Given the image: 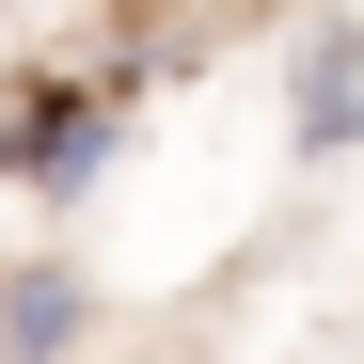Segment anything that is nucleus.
Returning a JSON list of instances; mask_svg holds the SVG:
<instances>
[{
    "label": "nucleus",
    "mask_w": 364,
    "mask_h": 364,
    "mask_svg": "<svg viewBox=\"0 0 364 364\" xmlns=\"http://www.w3.org/2000/svg\"><path fill=\"white\" fill-rule=\"evenodd\" d=\"M111 159H127V95H111L95 64H64V80H0V191L80 206Z\"/></svg>",
    "instance_id": "obj_1"
},
{
    "label": "nucleus",
    "mask_w": 364,
    "mask_h": 364,
    "mask_svg": "<svg viewBox=\"0 0 364 364\" xmlns=\"http://www.w3.org/2000/svg\"><path fill=\"white\" fill-rule=\"evenodd\" d=\"M95 348V269L80 254H16L0 269V364H80Z\"/></svg>",
    "instance_id": "obj_2"
},
{
    "label": "nucleus",
    "mask_w": 364,
    "mask_h": 364,
    "mask_svg": "<svg viewBox=\"0 0 364 364\" xmlns=\"http://www.w3.org/2000/svg\"><path fill=\"white\" fill-rule=\"evenodd\" d=\"M285 143H301V159H348V143H364V16H317V32H301V64H285Z\"/></svg>",
    "instance_id": "obj_3"
}]
</instances>
